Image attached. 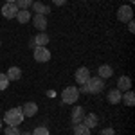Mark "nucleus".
<instances>
[{
	"label": "nucleus",
	"instance_id": "1",
	"mask_svg": "<svg viewBox=\"0 0 135 135\" xmlns=\"http://www.w3.org/2000/svg\"><path fill=\"white\" fill-rule=\"evenodd\" d=\"M4 123L7 126H20L23 123V112H22V106H15L9 108L6 115H4Z\"/></svg>",
	"mask_w": 135,
	"mask_h": 135
},
{
	"label": "nucleus",
	"instance_id": "2",
	"mask_svg": "<svg viewBox=\"0 0 135 135\" xmlns=\"http://www.w3.org/2000/svg\"><path fill=\"white\" fill-rule=\"evenodd\" d=\"M79 99V88L78 86H67L61 92V101L65 104H74Z\"/></svg>",
	"mask_w": 135,
	"mask_h": 135
},
{
	"label": "nucleus",
	"instance_id": "3",
	"mask_svg": "<svg viewBox=\"0 0 135 135\" xmlns=\"http://www.w3.org/2000/svg\"><path fill=\"white\" fill-rule=\"evenodd\" d=\"M85 86H86L88 94H99V92H103V88H104V79H101L99 76L97 78L90 76V79L85 83Z\"/></svg>",
	"mask_w": 135,
	"mask_h": 135
},
{
	"label": "nucleus",
	"instance_id": "4",
	"mask_svg": "<svg viewBox=\"0 0 135 135\" xmlns=\"http://www.w3.org/2000/svg\"><path fill=\"white\" fill-rule=\"evenodd\" d=\"M117 20L123 22V23H128L130 20H133V9H132V6H121L117 9Z\"/></svg>",
	"mask_w": 135,
	"mask_h": 135
},
{
	"label": "nucleus",
	"instance_id": "5",
	"mask_svg": "<svg viewBox=\"0 0 135 135\" xmlns=\"http://www.w3.org/2000/svg\"><path fill=\"white\" fill-rule=\"evenodd\" d=\"M34 60L38 63H47L51 60V51L47 47H34V52H32Z\"/></svg>",
	"mask_w": 135,
	"mask_h": 135
},
{
	"label": "nucleus",
	"instance_id": "6",
	"mask_svg": "<svg viewBox=\"0 0 135 135\" xmlns=\"http://www.w3.org/2000/svg\"><path fill=\"white\" fill-rule=\"evenodd\" d=\"M74 79H76L78 85H85L90 79V70H88L86 67H79V69L76 70V74H74Z\"/></svg>",
	"mask_w": 135,
	"mask_h": 135
},
{
	"label": "nucleus",
	"instance_id": "7",
	"mask_svg": "<svg viewBox=\"0 0 135 135\" xmlns=\"http://www.w3.org/2000/svg\"><path fill=\"white\" fill-rule=\"evenodd\" d=\"M16 13H18V7H16V4H4V7L0 9V16H4V18H15L16 16Z\"/></svg>",
	"mask_w": 135,
	"mask_h": 135
},
{
	"label": "nucleus",
	"instance_id": "8",
	"mask_svg": "<svg viewBox=\"0 0 135 135\" xmlns=\"http://www.w3.org/2000/svg\"><path fill=\"white\" fill-rule=\"evenodd\" d=\"M31 20H32V25H34L38 31L45 32V29H47V16H45V15H34Z\"/></svg>",
	"mask_w": 135,
	"mask_h": 135
},
{
	"label": "nucleus",
	"instance_id": "9",
	"mask_svg": "<svg viewBox=\"0 0 135 135\" xmlns=\"http://www.w3.org/2000/svg\"><path fill=\"white\" fill-rule=\"evenodd\" d=\"M51 42V38H49V34L47 32H38L34 38H32V47H47V43Z\"/></svg>",
	"mask_w": 135,
	"mask_h": 135
},
{
	"label": "nucleus",
	"instance_id": "10",
	"mask_svg": "<svg viewBox=\"0 0 135 135\" xmlns=\"http://www.w3.org/2000/svg\"><path fill=\"white\" fill-rule=\"evenodd\" d=\"M22 112H23V117H34L38 114V104L34 101H29V103H25L22 106Z\"/></svg>",
	"mask_w": 135,
	"mask_h": 135
},
{
	"label": "nucleus",
	"instance_id": "11",
	"mask_svg": "<svg viewBox=\"0 0 135 135\" xmlns=\"http://www.w3.org/2000/svg\"><path fill=\"white\" fill-rule=\"evenodd\" d=\"M117 90H121V92L132 90V78L130 76H121L117 79Z\"/></svg>",
	"mask_w": 135,
	"mask_h": 135
},
{
	"label": "nucleus",
	"instance_id": "12",
	"mask_svg": "<svg viewBox=\"0 0 135 135\" xmlns=\"http://www.w3.org/2000/svg\"><path fill=\"white\" fill-rule=\"evenodd\" d=\"M97 76H99L101 79H108V78L114 76V69H112L108 63H103V65L97 69Z\"/></svg>",
	"mask_w": 135,
	"mask_h": 135
},
{
	"label": "nucleus",
	"instance_id": "13",
	"mask_svg": "<svg viewBox=\"0 0 135 135\" xmlns=\"http://www.w3.org/2000/svg\"><path fill=\"white\" fill-rule=\"evenodd\" d=\"M31 9L34 11V15H45V16H47V15L51 13V7L45 6V4H42V2H32Z\"/></svg>",
	"mask_w": 135,
	"mask_h": 135
},
{
	"label": "nucleus",
	"instance_id": "14",
	"mask_svg": "<svg viewBox=\"0 0 135 135\" xmlns=\"http://www.w3.org/2000/svg\"><path fill=\"white\" fill-rule=\"evenodd\" d=\"M121 97H123V92H121V90H117V88H114V90H110V92L106 94V101H108L110 104L121 103Z\"/></svg>",
	"mask_w": 135,
	"mask_h": 135
},
{
	"label": "nucleus",
	"instance_id": "15",
	"mask_svg": "<svg viewBox=\"0 0 135 135\" xmlns=\"http://www.w3.org/2000/svg\"><path fill=\"white\" fill-rule=\"evenodd\" d=\"M6 76H7L9 81H18L22 78V69L20 67H9L7 72H6Z\"/></svg>",
	"mask_w": 135,
	"mask_h": 135
},
{
	"label": "nucleus",
	"instance_id": "16",
	"mask_svg": "<svg viewBox=\"0 0 135 135\" xmlns=\"http://www.w3.org/2000/svg\"><path fill=\"white\" fill-rule=\"evenodd\" d=\"M81 123H83L86 128H90V130H92V128H95V126H97L99 119H97V115H95V114H86L83 117V121H81Z\"/></svg>",
	"mask_w": 135,
	"mask_h": 135
},
{
	"label": "nucleus",
	"instance_id": "17",
	"mask_svg": "<svg viewBox=\"0 0 135 135\" xmlns=\"http://www.w3.org/2000/svg\"><path fill=\"white\" fill-rule=\"evenodd\" d=\"M15 18L20 22L22 25H23V23L31 22L32 16H31V11H29V9H18V13H16V16H15Z\"/></svg>",
	"mask_w": 135,
	"mask_h": 135
},
{
	"label": "nucleus",
	"instance_id": "18",
	"mask_svg": "<svg viewBox=\"0 0 135 135\" xmlns=\"http://www.w3.org/2000/svg\"><path fill=\"white\" fill-rule=\"evenodd\" d=\"M83 117H85L83 106H76L72 110V124H79V123L83 121Z\"/></svg>",
	"mask_w": 135,
	"mask_h": 135
},
{
	"label": "nucleus",
	"instance_id": "19",
	"mask_svg": "<svg viewBox=\"0 0 135 135\" xmlns=\"http://www.w3.org/2000/svg\"><path fill=\"white\" fill-rule=\"evenodd\" d=\"M121 101H123L126 106H133L135 104V94L132 92V90H126V92L123 94V97H121Z\"/></svg>",
	"mask_w": 135,
	"mask_h": 135
},
{
	"label": "nucleus",
	"instance_id": "20",
	"mask_svg": "<svg viewBox=\"0 0 135 135\" xmlns=\"http://www.w3.org/2000/svg\"><path fill=\"white\" fill-rule=\"evenodd\" d=\"M74 135H90V128H86L83 123L74 124Z\"/></svg>",
	"mask_w": 135,
	"mask_h": 135
},
{
	"label": "nucleus",
	"instance_id": "21",
	"mask_svg": "<svg viewBox=\"0 0 135 135\" xmlns=\"http://www.w3.org/2000/svg\"><path fill=\"white\" fill-rule=\"evenodd\" d=\"M32 2H34V0H16L15 4H16L18 9H29L32 6Z\"/></svg>",
	"mask_w": 135,
	"mask_h": 135
},
{
	"label": "nucleus",
	"instance_id": "22",
	"mask_svg": "<svg viewBox=\"0 0 135 135\" xmlns=\"http://www.w3.org/2000/svg\"><path fill=\"white\" fill-rule=\"evenodd\" d=\"M4 133L6 135H20L22 132L18 130V126H6L4 128Z\"/></svg>",
	"mask_w": 135,
	"mask_h": 135
},
{
	"label": "nucleus",
	"instance_id": "23",
	"mask_svg": "<svg viewBox=\"0 0 135 135\" xmlns=\"http://www.w3.org/2000/svg\"><path fill=\"white\" fill-rule=\"evenodd\" d=\"M32 135H51L49 132V128H45V126H36L34 128V132H31Z\"/></svg>",
	"mask_w": 135,
	"mask_h": 135
},
{
	"label": "nucleus",
	"instance_id": "24",
	"mask_svg": "<svg viewBox=\"0 0 135 135\" xmlns=\"http://www.w3.org/2000/svg\"><path fill=\"white\" fill-rule=\"evenodd\" d=\"M7 86H9V79H7V76L0 72V90H6Z\"/></svg>",
	"mask_w": 135,
	"mask_h": 135
},
{
	"label": "nucleus",
	"instance_id": "25",
	"mask_svg": "<svg viewBox=\"0 0 135 135\" xmlns=\"http://www.w3.org/2000/svg\"><path fill=\"white\" fill-rule=\"evenodd\" d=\"M99 135H115V130L114 128H103V130L99 132Z\"/></svg>",
	"mask_w": 135,
	"mask_h": 135
},
{
	"label": "nucleus",
	"instance_id": "26",
	"mask_svg": "<svg viewBox=\"0 0 135 135\" xmlns=\"http://www.w3.org/2000/svg\"><path fill=\"white\" fill-rule=\"evenodd\" d=\"M128 31H130V32H133V31H135V22H133V20L128 22Z\"/></svg>",
	"mask_w": 135,
	"mask_h": 135
},
{
	"label": "nucleus",
	"instance_id": "27",
	"mask_svg": "<svg viewBox=\"0 0 135 135\" xmlns=\"http://www.w3.org/2000/svg\"><path fill=\"white\" fill-rule=\"evenodd\" d=\"M52 4H54V6H65L67 0H52Z\"/></svg>",
	"mask_w": 135,
	"mask_h": 135
},
{
	"label": "nucleus",
	"instance_id": "28",
	"mask_svg": "<svg viewBox=\"0 0 135 135\" xmlns=\"http://www.w3.org/2000/svg\"><path fill=\"white\" fill-rule=\"evenodd\" d=\"M16 0H6V4H15Z\"/></svg>",
	"mask_w": 135,
	"mask_h": 135
},
{
	"label": "nucleus",
	"instance_id": "29",
	"mask_svg": "<svg viewBox=\"0 0 135 135\" xmlns=\"http://www.w3.org/2000/svg\"><path fill=\"white\" fill-rule=\"evenodd\" d=\"M20 135H32L31 132H23V133H20Z\"/></svg>",
	"mask_w": 135,
	"mask_h": 135
},
{
	"label": "nucleus",
	"instance_id": "30",
	"mask_svg": "<svg viewBox=\"0 0 135 135\" xmlns=\"http://www.w3.org/2000/svg\"><path fill=\"white\" fill-rule=\"evenodd\" d=\"M0 130H2V121H0Z\"/></svg>",
	"mask_w": 135,
	"mask_h": 135
},
{
	"label": "nucleus",
	"instance_id": "31",
	"mask_svg": "<svg viewBox=\"0 0 135 135\" xmlns=\"http://www.w3.org/2000/svg\"><path fill=\"white\" fill-rule=\"evenodd\" d=\"M0 45H2V42H0Z\"/></svg>",
	"mask_w": 135,
	"mask_h": 135
}]
</instances>
